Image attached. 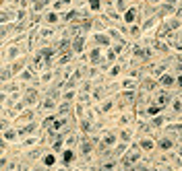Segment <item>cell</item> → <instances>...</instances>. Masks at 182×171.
Segmentation results:
<instances>
[{"label": "cell", "instance_id": "7a4b0ae2", "mask_svg": "<svg viewBox=\"0 0 182 171\" xmlns=\"http://www.w3.org/2000/svg\"><path fill=\"white\" fill-rule=\"evenodd\" d=\"M161 83H163V85H172V79H168V76H163V79H161Z\"/></svg>", "mask_w": 182, "mask_h": 171}, {"label": "cell", "instance_id": "6da1fadb", "mask_svg": "<svg viewBox=\"0 0 182 171\" xmlns=\"http://www.w3.org/2000/svg\"><path fill=\"white\" fill-rule=\"evenodd\" d=\"M124 19H126L128 23H131V21L135 19V11H128V13H126V17H124Z\"/></svg>", "mask_w": 182, "mask_h": 171}]
</instances>
